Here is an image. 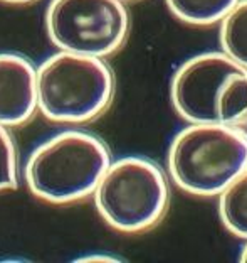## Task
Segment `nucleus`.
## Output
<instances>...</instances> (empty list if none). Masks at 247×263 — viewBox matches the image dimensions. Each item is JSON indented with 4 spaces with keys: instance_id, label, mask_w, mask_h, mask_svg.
<instances>
[{
    "instance_id": "16",
    "label": "nucleus",
    "mask_w": 247,
    "mask_h": 263,
    "mask_svg": "<svg viewBox=\"0 0 247 263\" xmlns=\"http://www.w3.org/2000/svg\"><path fill=\"white\" fill-rule=\"evenodd\" d=\"M121 2H125V4H128V2H136V0H121Z\"/></svg>"
},
{
    "instance_id": "12",
    "label": "nucleus",
    "mask_w": 247,
    "mask_h": 263,
    "mask_svg": "<svg viewBox=\"0 0 247 263\" xmlns=\"http://www.w3.org/2000/svg\"><path fill=\"white\" fill-rule=\"evenodd\" d=\"M19 186L17 151L9 128L0 125V193Z\"/></svg>"
},
{
    "instance_id": "3",
    "label": "nucleus",
    "mask_w": 247,
    "mask_h": 263,
    "mask_svg": "<svg viewBox=\"0 0 247 263\" xmlns=\"http://www.w3.org/2000/svg\"><path fill=\"white\" fill-rule=\"evenodd\" d=\"M170 177L141 155L113 160L93 201L101 219L125 235H140L161 223L170 206Z\"/></svg>"
},
{
    "instance_id": "5",
    "label": "nucleus",
    "mask_w": 247,
    "mask_h": 263,
    "mask_svg": "<svg viewBox=\"0 0 247 263\" xmlns=\"http://www.w3.org/2000/svg\"><path fill=\"white\" fill-rule=\"evenodd\" d=\"M46 29L59 51L110 58L130 34V12L121 0H51Z\"/></svg>"
},
{
    "instance_id": "2",
    "label": "nucleus",
    "mask_w": 247,
    "mask_h": 263,
    "mask_svg": "<svg viewBox=\"0 0 247 263\" xmlns=\"http://www.w3.org/2000/svg\"><path fill=\"white\" fill-rule=\"evenodd\" d=\"M247 169V139L220 122L189 123L167 152L170 181L195 197H217Z\"/></svg>"
},
{
    "instance_id": "13",
    "label": "nucleus",
    "mask_w": 247,
    "mask_h": 263,
    "mask_svg": "<svg viewBox=\"0 0 247 263\" xmlns=\"http://www.w3.org/2000/svg\"><path fill=\"white\" fill-rule=\"evenodd\" d=\"M74 261H86V263H94V261H99V263H118V261H123L121 256L118 255H111V253H88V255H83V256H77Z\"/></svg>"
},
{
    "instance_id": "15",
    "label": "nucleus",
    "mask_w": 247,
    "mask_h": 263,
    "mask_svg": "<svg viewBox=\"0 0 247 263\" xmlns=\"http://www.w3.org/2000/svg\"><path fill=\"white\" fill-rule=\"evenodd\" d=\"M239 260L242 263H247V241H244L242 248H240V255H239Z\"/></svg>"
},
{
    "instance_id": "11",
    "label": "nucleus",
    "mask_w": 247,
    "mask_h": 263,
    "mask_svg": "<svg viewBox=\"0 0 247 263\" xmlns=\"http://www.w3.org/2000/svg\"><path fill=\"white\" fill-rule=\"evenodd\" d=\"M220 51L247 69V0L240 2L219 24Z\"/></svg>"
},
{
    "instance_id": "10",
    "label": "nucleus",
    "mask_w": 247,
    "mask_h": 263,
    "mask_svg": "<svg viewBox=\"0 0 247 263\" xmlns=\"http://www.w3.org/2000/svg\"><path fill=\"white\" fill-rule=\"evenodd\" d=\"M219 122L247 139V69H240L225 83L219 98Z\"/></svg>"
},
{
    "instance_id": "1",
    "label": "nucleus",
    "mask_w": 247,
    "mask_h": 263,
    "mask_svg": "<svg viewBox=\"0 0 247 263\" xmlns=\"http://www.w3.org/2000/svg\"><path fill=\"white\" fill-rule=\"evenodd\" d=\"M111 162L110 148L99 137L76 128L63 130L29 154L24 181L37 199L69 204L93 197Z\"/></svg>"
},
{
    "instance_id": "8",
    "label": "nucleus",
    "mask_w": 247,
    "mask_h": 263,
    "mask_svg": "<svg viewBox=\"0 0 247 263\" xmlns=\"http://www.w3.org/2000/svg\"><path fill=\"white\" fill-rule=\"evenodd\" d=\"M217 211L222 226L247 241V169L217 196Z\"/></svg>"
},
{
    "instance_id": "14",
    "label": "nucleus",
    "mask_w": 247,
    "mask_h": 263,
    "mask_svg": "<svg viewBox=\"0 0 247 263\" xmlns=\"http://www.w3.org/2000/svg\"><path fill=\"white\" fill-rule=\"evenodd\" d=\"M4 4H10V5H26V4H31L35 2V0H0Z\"/></svg>"
},
{
    "instance_id": "6",
    "label": "nucleus",
    "mask_w": 247,
    "mask_h": 263,
    "mask_svg": "<svg viewBox=\"0 0 247 263\" xmlns=\"http://www.w3.org/2000/svg\"><path fill=\"white\" fill-rule=\"evenodd\" d=\"M242 69L224 51H205L178 66L170 81V101L187 123L219 122V98L225 83Z\"/></svg>"
},
{
    "instance_id": "7",
    "label": "nucleus",
    "mask_w": 247,
    "mask_h": 263,
    "mask_svg": "<svg viewBox=\"0 0 247 263\" xmlns=\"http://www.w3.org/2000/svg\"><path fill=\"white\" fill-rule=\"evenodd\" d=\"M39 111L37 69L19 54H0V125H26Z\"/></svg>"
},
{
    "instance_id": "9",
    "label": "nucleus",
    "mask_w": 247,
    "mask_h": 263,
    "mask_svg": "<svg viewBox=\"0 0 247 263\" xmlns=\"http://www.w3.org/2000/svg\"><path fill=\"white\" fill-rule=\"evenodd\" d=\"M240 0H165L177 21L194 27L219 26Z\"/></svg>"
},
{
    "instance_id": "4",
    "label": "nucleus",
    "mask_w": 247,
    "mask_h": 263,
    "mask_svg": "<svg viewBox=\"0 0 247 263\" xmlns=\"http://www.w3.org/2000/svg\"><path fill=\"white\" fill-rule=\"evenodd\" d=\"M114 74L103 58L59 51L37 68L39 113L47 120L81 125L110 108Z\"/></svg>"
}]
</instances>
